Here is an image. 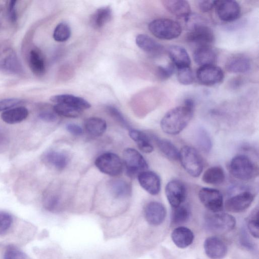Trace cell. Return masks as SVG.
<instances>
[{
    "label": "cell",
    "instance_id": "obj_31",
    "mask_svg": "<svg viewBox=\"0 0 259 259\" xmlns=\"http://www.w3.org/2000/svg\"><path fill=\"white\" fill-rule=\"evenodd\" d=\"M84 127L87 132L94 136H100L107 128V123L101 118L93 117L86 119Z\"/></svg>",
    "mask_w": 259,
    "mask_h": 259
},
{
    "label": "cell",
    "instance_id": "obj_12",
    "mask_svg": "<svg viewBox=\"0 0 259 259\" xmlns=\"http://www.w3.org/2000/svg\"><path fill=\"white\" fill-rule=\"evenodd\" d=\"M196 77L202 84L213 85L222 81L224 73L220 67L215 65L203 66L197 69Z\"/></svg>",
    "mask_w": 259,
    "mask_h": 259
},
{
    "label": "cell",
    "instance_id": "obj_26",
    "mask_svg": "<svg viewBox=\"0 0 259 259\" xmlns=\"http://www.w3.org/2000/svg\"><path fill=\"white\" fill-rule=\"evenodd\" d=\"M171 237L173 242L178 247L185 248L193 242L194 234L189 229L180 227L173 230Z\"/></svg>",
    "mask_w": 259,
    "mask_h": 259
},
{
    "label": "cell",
    "instance_id": "obj_30",
    "mask_svg": "<svg viewBox=\"0 0 259 259\" xmlns=\"http://www.w3.org/2000/svg\"><path fill=\"white\" fill-rule=\"evenodd\" d=\"M225 179L224 170L219 166L208 168L204 171L202 177V180L204 183L214 185L221 184Z\"/></svg>",
    "mask_w": 259,
    "mask_h": 259
},
{
    "label": "cell",
    "instance_id": "obj_13",
    "mask_svg": "<svg viewBox=\"0 0 259 259\" xmlns=\"http://www.w3.org/2000/svg\"><path fill=\"white\" fill-rule=\"evenodd\" d=\"M165 193L169 203L173 208L181 205L186 197L185 186L178 180H172L167 183Z\"/></svg>",
    "mask_w": 259,
    "mask_h": 259
},
{
    "label": "cell",
    "instance_id": "obj_44",
    "mask_svg": "<svg viewBox=\"0 0 259 259\" xmlns=\"http://www.w3.org/2000/svg\"><path fill=\"white\" fill-rule=\"evenodd\" d=\"M60 198L56 194H49L44 200V205L46 209L50 211H54L59 207Z\"/></svg>",
    "mask_w": 259,
    "mask_h": 259
},
{
    "label": "cell",
    "instance_id": "obj_38",
    "mask_svg": "<svg viewBox=\"0 0 259 259\" xmlns=\"http://www.w3.org/2000/svg\"><path fill=\"white\" fill-rule=\"evenodd\" d=\"M248 229L250 234L255 238L259 236L258 209L254 208L247 219Z\"/></svg>",
    "mask_w": 259,
    "mask_h": 259
},
{
    "label": "cell",
    "instance_id": "obj_8",
    "mask_svg": "<svg viewBox=\"0 0 259 259\" xmlns=\"http://www.w3.org/2000/svg\"><path fill=\"white\" fill-rule=\"evenodd\" d=\"M95 164L100 171L111 176L120 175L123 168V163L120 158L111 152L100 155L96 159Z\"/></svg>",
    "mask_w": 259,
    "mask_h": 259
},
{
    "label": "cell",
    "instance_id": "obj_15",
    "mask_svg": "<svg viewBox=\"0 0 259 259\" xmlns=\"http://www.w3.org/2000/svg\"><path fill=\"white\" fill-rule=\"evenodd\" d=\"M141 186L152 195L158 194L161 189V180L154 171L145 170L138 176Z\"/></svg>",
    "mask_w": 259,
    "mask_h": 259
},
{
    "label": "cell",
    "instance_id": "obj_45",
    "mask_svg": "<svg viewBox=\"0 0 259 259\" xmlns=\"http://www.w3.org/2000/svg\"><path fill=\"white\" fill-rule=\"evenodd\" d=\"M21 100L15 98H6L0 100V112L5 111L17 106L22 103Z\"/></svg>",
    "mask_w": 259,
    "mask_h": 259
},
{
    "label": "cell",
    "instance_id": "obj_16",
    "mask_svg": "<svg viewBox=\"0 0 259 259\" xmlns=\"http://www.w3.org/2000/svg\"><path fill=\"white\" fill-rule=\"evenodd\" d=\"M166 213L164 206L157 201H152L147 204L144 211L147 222L154 226L160 225L164 221Z\"/></svg>",
    "mask_w": 259,
    "mask_h": 259
},
{
    "label": "cell",
    "instance_id": "obj_2",
    "mask_svg": "<svg viewBox=\"0 0 259 259\" xmlns=\"http://www.w3.org/2000/svg\"><path fill=\"white\" fill-rule=\"evenodd\" d=\"M230 171L237 179L247 181L254 178L258 174V168L248 156L239 154L234 156L231 160Z\"/></svg>",
    "mask_w": 259,
    "mask_h": 259
},
{
    "label": "cell",
    "instance_id": "obj_10",
    "mask_svg": "<svg viewBox=\"0 0 259 259\" xmlns=\"http://www.w3.org/2000/svg\"><path fill=\"white\" fill-rule=\"evenodd\" d=\"M199 198L203 205L213 212H219L223 208V197L215 189L203 187L198 192Z\"/></svg>",
    "mask_w": 259,
    "mask_h": 259
},
{
    "label": "cell",
    "instance_id": "obj_32",
    "mask_svg": "<svg viewBox=\"0 0 259 259\" xmlns=\"http://www.w3.org/2000/svg\"><path fill=\"white\" fill-rule=\"evenodd\" d=\"M154 140L160 151L167 158L174 161L179 160V151L172 142L168 140L157 137H155Z\"/></svg>",
    "mask_w": 259,
    "mask_h": 259
},
{
    "label": "cell",
    "instance_id": "obj_48",
    "mask_svg": "<svg viewBox=\"0 0 259 259\" xmlns=\"http://www.w3.org/2000/svg\"><path fill=\"white\" fill-rule=\"evenodd\" d=\"M215 1H200L198 2L199 9L203 12H207L214 8Z\"/></svg>",
    "mask_w": 259,
    "mask_h": 259
},
{
    "label": "cell",
    "instance_id": "obj_33",
    "mask_svg": "<svg viewBox=\"0 0 259 259\" xmlns=\"http://www.w3.org/2000/svg\"><path fill=\"white\" fill-rule=\"evenodd\" d=\"M111 16L112 10L109 7L99 8L92 16V24L96 28H101L110 20Z\"/></svg>",
    "mask_w": 259,
    "mask_h": 259
},
{
    "label": "cell",
    "instance_id": "obj_47",
    "mask_svg": "<svg viewBox=\"0 0 259 259\" xmlns=\"http://www.w3.org/2000/svg\"><path fill=\"white\" fill-rule=\"evenodd\" d=\"M38 117L41 120L47 122H53L57 119L56 113L54 111H41L39 113Z\"/></svg>",
    "mask_w": 259,
    "mask_h": 259
},
{
    "label": "cell",
    "instance_id": "obj_43",
    "mask_svg": "<svg viewBox=\"0 0 259 259\" xmlns=\"http://www.w3.org/2000/svg\"><path fill=\"white\" fill-rule=\"evenodd\" d=\"M107 109L109 114L123 127L131 130L130 125L122 114L116 107L108 106Z\"/></svg>",
    "mask_w": 259,
    "mask_h": 259
},
{
    "label": "cell",
    "instance_id": "obj_19",
    "mask_svg": "<svg viewBox=\"0 0 259 259\" xmlns=\"http://www.w3.org/2000/svg\"><path fill=\"white\" fill-rule=\"evenodd\" d=\"M136 43L142 50L152 56L159 55L164 51V48L160 44L145 34L138 35Z\"/></svg>",
    "mask_w": 259,
    "mask_h": 259
},
{
    "label": "cell",
    "instance_id": "obj_23",
    "mask_svg": "<svg viewBox=\"0 0 259 259\" xmlns=\"http://www.w3.org/2000/svg\"><path fill=\"white\" fill-rule=\"evenodd\" d=\"M41 159L45 164L58 170H62L65 168L69 161L66 154L54 150L44 153Z\"/></svg>",
    "mask_w": 259,
    "mask_h": 259
},
{
    "label": "cell",
    "instance_id": "obj_37",
    "mask_svg": "<svg viewBox=\"0 0 259 259\" xmlns=\"http://www.w3.org/2000/svg\"><path fill=\"white\" fill-rule=\"evenodd\" d=\"M71 35L69 26L65 23H60L55 27L53 32L54 39L58 42L67 40Z\"/></svg>",
    "mask_w": 259,
    "mask_h": 259
},
{
    "label": "cell",
    "instance_id": "obj_40",
    "mask_svg": "<svg viewBox=\"0 0 259 259\" xmlns=\"http://www.w3.org/2000/svg\"><path fill=\"white\" fill-rule=\"evenodd\" d=\"M13 218L9 213L0 211V235L5 234L11 227Z\"/></svg>",
    "mask_w": 259,
    "mask_h": 259
},
{
    "label": "cell",
    "instance_id": "obj_36",
    "mask_svg": "<svg viewBox=\"0 0 259 259\" xmlns=\"http://www.w3.org/2000/svg\"><path fill=\"white\" fill-rule=\"evenodd\" d=\"M189 209L185 206L180 205L174 208L171 215V223L174 225H181L186 222L189 218Z\"/></svg>",
    "mask_w": 259,
    "mask_h": 259
},
{
    "label": "cell",
    "instance_id": "obj_20",
    "mask_svg": "<svg viewBox=\"0 0 259 259\" xmlns=\"http://www.w3.org/2000/svg\"><path fill=\"white\" fill-rule=\"evenodd\" d=\"M193 57L195 63L200 66L214 65L217 55L210 46L198 47L194 52Z\"/></svg>",
    "mask_w": 259,
    "mask_h": 259
},
{
    "label": "cell",
    "instance_id": "obj_3",
    "mask_svg": "<svg viewBox=\"0 0 259 259\" xmlns=\"http://www.w3.org/2000/svg\"><path fill=\"white\" fill-rule=\"evenodd\" d=\"M151 33L160 39L170 40L178 37L182 32V27L177 21L169 19L153 20L148 25Z\"/></svg>",
    "mask_w": 259,
    "mask_h": 259
},
{
    "label": "cell",
    "instance_id": "obj_27",
    "mask_svg": "<svg viewBox=\"0 0 259 259\" xmlns=\"http://www.w3.org/2000/svg\"><path fill=\"white\" fill-rule=\"evenodd\" d=\"M28 115V111L24 107L11 108L3 112L1 114L2 120L8 124H15L25 119Z\"/></svg>",
    "mask_w": 259,
    "mask_h": 259
},
{
    "label": "cell",
    "instance_id": "obj_49",
    "mask_svg": "<svg viewBox=\"0 0 259 259\" xmlns=\"http://www.w3.org/2000/svg\"><path fill=\"white\" fill-rule=\"evenodd\" d=\"M66 128L69 133L74 136H80L82 133V128L76 124H68L66 125Z\"/></svg>",
    "mask_w": 259,
    "mask_h": 259
},
{
    "label": "cell",
    "instance_id": "obj_46",
    "mask_svg": "<svg viewBox=\"0 0 259 259\" xmlns=\"http://www.w3.org/2000/svg\"><path fill=\"white\" fill-rule=\"evenodd\" d=\"M17 1H10L8 2L7 12L10 21L12 23H15L17 20L18 16L16 5Z\"/></svg>",
    "mask_w": 259,
    "mask_h": 259
},
{
    "label": "cell",
    "instance_id": "obj_21",
    "mask_svg": "<svg viewBox=\"0 0 259 259\" xmlns=\"http://www.w3.org/2000/svg\"><path fill=\"white\" fill-rule=\"evenodd\" d=\"M168 54L178 69L190 67L191 59L187 51L183 47L172 45L167 49Z\"/></svg>",
    "mask_w": 259,
    "mask_h": 259
},
{
    "label": "cell",
    "instance_id": "obj_18",
    "mask_svg": "<svg viewBox=\"0 0 259 259\" xmlns=\"http://www.w3.org/2000/svg\"><path fill=\"white\" fill-rule=\"evenodd\" d=\"M164 7L174 15L183 18L186 20L191 15L189 3L184 0H164L162 2Z\"/></svg>",
    "mask_w": 259,
    "mask_h": 259
},
{
    "label": "cell",
    "instance_id": "obj_17",
    "mask_svg": "<svg viewBox=\"0 0 259 259\" xmlns=\"http://www.w3.org/2000/svg\"><path fill=\"white\" fill-rule=\"evenodd\" d=\"M206 255L211 259H221L226 254L227 248L225 243L217 237H209L204 242Z\"/></svg>",
    "mask_w": 259,
    "mask_h": 259
},
{
    "label": "cell",
    "instance_id": "obj_22",
    "mask_svg": "<svg viewBox=\"0 0 259 259\" xmlns=\"http://www.w3.org/2000/svg\"><path fill=\"white\" fill-rule=\"evenodd\" d=\"M251 67L250 59L244 55H237L230 58L226 62L225 68L230 72L243 73L248 72Z\"/></svg>",
    "mask_w": 259,
    "mask_h": 259
},
{
    "label": "cell",
    "instance_id": "obj_24",
    "mask_svg": "<svg viewBox=\"0 0 259 259\" xmlns=\"http://www.w3.org/2000/svg\"><path fill=\"white\" fill-rule=\"evenodd\" d=\"M28 61L32 72L37 76L44 75L46 70V65L44 56L41 51L37 48H33L29 53Z\"/></svg>",
    "mask_w": 259,
    "mask_h": 259
},
{
    "label": "cell",
    "instance_id": "obj_1",
    "mask_svg": "<svg viewBox=\"0 0 259 259\" xmlns=\"http://www.w3.org/2000/svg\"><path fill=\"white\" fill-rule=\"evenodd\" d=\"M194 103L193 100L186 99L183 105L175 107L167 112L160 121L164 133L176 135L188 124L193 114Z\"/></svg>",
    "mask_w": 259,
    "mask_h": 259
},
{
    "label": "cell",
    "instance_id": "obj_29",
    "mask_svg": "<svg viewBox=\"0 0 259 259\" xmlns=\"http://www.w3.org/2000/svg\"><path fill=\"white\" fill-rule=\"evenodd\" d=\"M129 136L136 142L141 151L149 153L153 151L154 148L150 142V139L145 133L139 130L131 129L129 131Z\"/></svg>",
    "mask_w": 259,
    "mask_h": 259
},
{
    "label": "cell",
    "instance_id": "obj_4",
    "mask_svg": "<svg viewBox=\"0 0 259 259\" xmlns=\"http://www.w3.org/2000/svg\"><path fill=\"white\" fill-rule=\"evenodd\" d=\"M179 160L185 171L193 177H198L203 168L202 158L197 150L189 146H183L179 151Z\"/></svg>",
    "mask_w": 259,
    "mask_h": 259
},
{
    "label": "cell",
    "instance_id": "obj_39",
    "mask_svg": "<svg viewBox=\"0 0 259 259\" xmlns=\"http://www.w3.org/2000/svg\"><path fill=\"white\" fill-rule=\"evenodd\" d=\"M178 81L184 85L192 84L194 80L193 71L190 67L178 69Z\"/></svg>",
    "mask_w": 259,
    "mask_h": 259
},
{
    "label": "cell",
    "instance_id": "obj_34",
    "mask_svg": "<svg viewBox=\"0 0 259 259\" xmlns=\"http://www.w3.org/2000/svg\"><path fill=\"white\" fill-rule=\"evenodd\" d=\"M53 111L59 115L71 118L78 117L82 111L76 107L62 103L56 104L54 106Z\"/></svg>",
    "mask_w": 259,
    "mask_h": 259
},
{
    "label": "cell",
    "instance_id": "obj_14",
    "mask_svg": "<svg viewBox=\"0 0 259 259\" xmlns=\"http://www.w3.org/2000/svg\"><path fill=\"white\" fill-rule=\"evenodd\" d=\"M254 197L250 192H241L227 199L225 204V208L232 212H242L249 207Z\"/></svg>",
    "mask_w": 259,
    "mask_h": 259
},
{
    "label": "cell",
    "instance_id": "obj_6",
    "mask_svg": "<svg viewBox=\"0 0 259 259\" xmlns=\"http://www.w3.org/2000/svg\"><path fill=\"white\" fill-rule=\"evenodd\" d=\"M0 70L11 74H20L23 68L17 54L7 44L0 45Z\"/></svg>",
    "mask_w": 259,
    "mask_h": 259
},
{
    "label": "cell",
    "instance_id": "obj_41",
    "mask_svg": "<svg viewBox=\"0 0 259 259\" xmlns=\"http://www.w3.org/2000/svg\"><path fill=\"white\" fill-rule=\"evenodd\" d=\"M175 66L172 63H169L165 66H158L157 69L158 77L161 80H166L173 74Z\"/></svg>",
    "mask_w": 259,
    "mask_h": 259
},
{
    "label": "cell",
    "instance_id": "obj_11",
    "mask_svg": "<svg viewBox=\"0 0 259 259\" xmlns=\"http://www.w3.org/2000/svg\"><path fill=\"white\" fill-rule=\"evenodd\" d=\"M214 8L218 17L225 22L234 21L241 14L240 6L235 1H215Z\"/></svg>",
    "mask_w": 259,
    "mask_h": 259
},
{
    "label": "cell",
    "instance_id": "obj_35",
    "mask_svg": "<svg viewBox=\"0 0 259 259\" xmlns=\"http://www.w3.org/2000/svg\"><path fill=\"white\" fill-rule=\"evenodd\" d=\"M196 141L199 148L205 153L209 152L212 148V141L208 132L203 127L197 131Z\"/></svg>",
    "mask_w": 259,
    "mask_h": 259
},
{
    "label": "cell",
    "instance_id": "obj_5",
    "mask_svg": "<svg viewBox=\"0 0 259 259\" xmlns=\"http://www.w3.org/2000/svg\"><path fill=\"white\" fill-rule=\"evenodd\" d=\"M192 21L190 31L186 36L187 41L200 46H209L214 40L212 29L203 22Z\"/></svg>",
    "mask_w": 259,
    "mask_h": 259
},
{
    "label": "cell",
    "instance_id": "obj_28",
    "mask_svg": "<svg viewBox=\"0 0 259 259\" xmlns=\"http://www.w3.org/2000/svg\"><path fill=\"white\" fill-rule=\"evenodd\" d=\"M109 186L111 194L116 198H126L132 193L131 185L123 180H113L110 182Z\"/></svg>",
    "mask_w": 259,
    "mask_h": 259
},
{
    "label": "cell",
    "instance_id": "obj_9",
    "mask_svg": "<svg viewBox=\"0 0 259 259\" xmlns=\"http://www.w3.org/2000/svg\"><path fill=\"white\" fill-rule=\"evenodd\" d=\"M206 225L211 231L227 232L234 228L236 220L234 217L228 213L215 212L206 217Z\"/></svg>",
    "mask_w": 259,
    "mask_h": 259
},
{
    "label": "cell",
    "instance_id": "obj_42",
    "mask_svg": "<svg viewBox=\"0 0 259 259\" xmlns=\"http://www.w3.org/2000/svg\"><path fill=\"white\" fill-rule=\"evenodd\" d=\"M25 254L13 245L8 246L5 252L3 259H25Z\"/></svg>",
    "mask_w": 259,
    "mask_h": 259
},
{
    "label": "cell",
    "instance_id": "obj_25",
    "mask_svg": "<svg viewBox=\"0 0 259 259\" xmlns=\"http://www.w3.org/2000/svg\"><path fill=\"white\" fill-rule=\"evenodd\" d=\"M50 100L56 104L69 105L83 110L90 108L91 104L82 98L70 94H60L52 96Z\"/></svg>",
    "mask_w": 259,
    "mask_h": 259
},
{
    "label": "cell",
    "instance_id": "obj_7",
    "mask_svg": "<svg viewBox=\"0 0 259 259\" xmlns=\"http://www.w3.org/2000/svg\"><path fill=\"white\" fill-rule=\"evenodd\" d=\"M123 160L126 174L131 178L138 176L148 167L144 157L133 148H127L123 151Z\"/></svg>",
    "mask_w": 259,
    "mask_h": 259
}]
</instances>
